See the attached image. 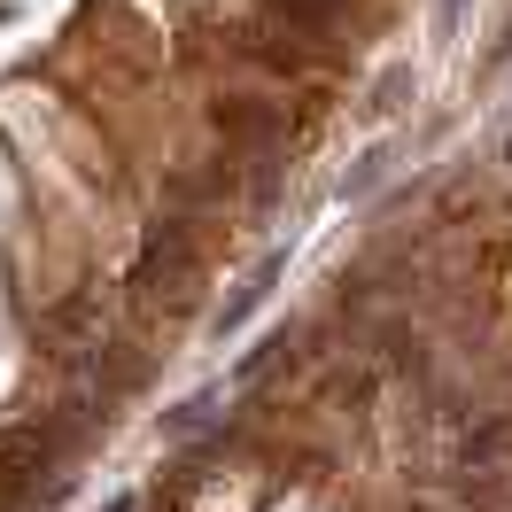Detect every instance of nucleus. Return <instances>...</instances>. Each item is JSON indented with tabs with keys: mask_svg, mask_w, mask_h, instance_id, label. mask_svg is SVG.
Returning <instances> with one entry per match:
<instances>
[{
	"mask_svg": "<svg viewBox=\"0 0 512 512\" xmlns=\"http://www.w3.org/2000/svg\"><path fill=\"white\" fill-rule=\"evenodd\" d=\"M288 256H295V241H272V249H264V264H256L249 280H241V295H233L218 319H210V342H233V334H241V326H249L256 311L272 303V288L288 280Z\"/></svg>",
	"mask_w": 512,
	"mask_h": 512,
	"instance_id": "f257e3e1",
	"label": "nucleus"
},
{
	"mask_svg": "<svg viewBox=\"0 0 512 512\" xmlns=\"http://www.w3.org/2000/svg\"><path fill=\"white\" fill-rule=\"evenodd\" d=\"M388 156H396V148H388V140H373V148L357 156V171L342 179V202H357V194H373V187H381V179H388Z\"/></svg>",
	"mask_w": 512,
	"mask_h": 512,
	"instance_id": "f03ea898",
	"label": "nucleus"
},
{
	"mask_svg": "<svg viewBox=\"0 0 512 512\" xmlns=\"http://www.w3.org/2000/svg\"><path fill=\"white\" fill-rule=\"evenodd\" d=\"M458 24H466V0H435V47H450Z\"/></svg>",
	"mask_w": 512,
	"mask_h": 512,
	"instance_id": "7ed1b4c3",
	"label": "nucleus"
},
{
	"mask_svg": "<svg viewBox=\"0 0 512 512\" xmlns=\"http://www.w3.org/2000/svg\"><path fill=\"white\" fill-rule=\"evenodd\" d=\"M505 156H512V132H505Z\"/></svg>",
	"mask_w": 512,
	"mask_h": 512,
	"instance_id": "20e7f679",
	"label": "nucleus"
}]
</instances>
